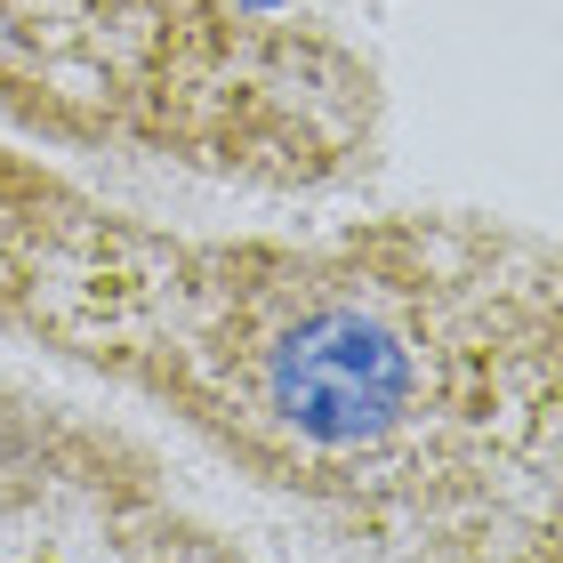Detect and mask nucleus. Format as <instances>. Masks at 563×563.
<instances>
[{"label":"nucleus","instance_id":"obj_1","mask_svg":"<svg viewBox=\"0 0 563 563\" xmlns=\"http://www.w3.org/2000/svg\"><path fill=\"white\" fill-rule=\"evenodd\" d=\"M0 346L177 419L354 563H516L563 499V242L523 218L186 234L0 145Z\"/></svg>","mask_w":563,"mask_h":563},{"label":"nucleus","instance_id":"obj_3","mask_svg":"<svg viewBox=\"0 0 563 563\" xmlns=\"http://www.w3.org/2000/svg\"><path fill=\"white\" fill-rule=\"evenodd\" d=\"M0 563H258L130 427L0 378Z\"/></svg>","mask_w":563,"mask_h":563},{"label":"nucleus","instance_id":"obj_2","mask_svg":"<svg viewBox=\"0 0 563 563\" xmlns=\"http://www.w3.org/2000/svg\"><path fill=\"white\" fill-rule=\"evenodd\" d=\"M0 121L250 194H346L387 162V73L274 0H0Z\"/></svg>","mask_w":563,"mask_h":563},{"label":"nucleus","instance_id":"obj_4","mask_svg":"<svg viewBox=\"0 0 563 563\" xmlns=\"http://www.w3.org/2000/svg\"><path fill=\"white\" fill-rule=\"evenodd\" d=\"M516 563H563V499L548 507V523H540V531H531V548H523Z\"/></svg>","mask_w":563,"mask_h":563}]
</instances>
